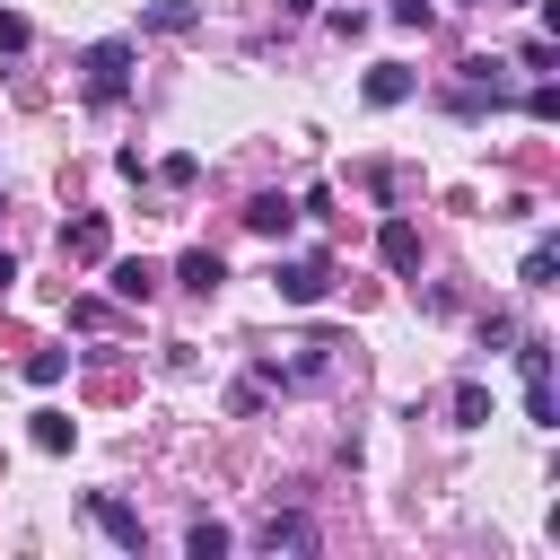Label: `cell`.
Instances as JSON below:
<instances>
[{"label": "cell", "mask_w": 560, "mask_h": 560, "mask_svg": "<svg viewBox=\"0 0 560 560\" xmlns=\"http://www.w3.org/2000/svg\"><path fill=\"white\" fill-rule=\"evenodd\" d=\"M271 289H280V306H324V289H332V262H324V254L271 262Z\"/></svg>", "instance_id": "6da1fadb"}, {"label": "cell", "mask_w": 560, "mask_h": 560, "mask_svg": "<svg viewBox=\"0 0 560 560\" xmlns=\"http://www.w3.org/2000/svg\"><path fill=\"white\" fill-rule=\"evenodd\" d=\"M79 70H88V96H96V105H114V96L131 88V44H122V35H114V44H88V61H79Z\"/></svg>", "instance_id": "7a4b0ae2"}, {"label": "cell", "mask_w": 560, "mask_h": 560, "mask_svg": "<svg viewBox=\"0 0 560 560\" xmlns=\"http://www.w3.org/2000/svg\"><path fill=\"white\" fill-rule=\"evenodd\" d=\"M516 359H525V420H534V429H551V350H542V341H525Z\"/></svg>", "instance_id": "3957f363"}, {"label": "cell", "mask_w": 560, "mask_h": 560, "mask_svg": "<svg viewBox=\"0 0 560 560\" xmlns=\"http://www.w3.org/2000/svg\"><path fill=\"white\" fill-rule=\"evenodd\" d=\"M61 254H70V262H105V254H114V228L88 210V219H70V228H61Z\"/></svg>", "instance_id": "277c9868"}, {"label": "cell", "mask_w": 560, "mask_h": 560, "mask_svg": "<svg viewBox=\"0 0 560 560\" xmlns=\"http://www.w3.org/2000/svg\"><path fill=\"white\" fill-rule=\"evenodd\" d=\"M245 228H254V236H289V228H298V201H280V192H254V201H245Z\"/></svg>", "instance_id": "5b68a950"}, {"label": "cell", "mask_w": 560, "mask_h": 560, "mask_svg": "<svg viewBox=\"0 0 560 560\" xmlns=\"http://www.w3.org/2000/svg\"><path fill=\"white\" fill-rule=\"evenodd\" d=\"M376 254H385L394 271H420V228H411V219H385V228H376Z\"/></svg>", "instance_id": "8992f818"}, {"label": "cell", "mask_w": 560, "mask_h": 560, "mask_svg": "<svg viewBox=\"0 0 560 560\" xmlns=\"http://www.w3.org/2000/svg\"><path fill=\"white\" fill-rule=\"evenodd\" d=\"M175 280H184V289H192V298H210V289H219V280H228V262H219V254H210V245H192V254H184V262H175Z\"/></svg>", "instance_id": "52a82bcc"}, {"label": "cell", "mask_w": 560, "mask_h": 560, "mask_svg": "<svg viewBox=\"0 0 560 560\" xmlns=\"http://www.w3.org/2000/svg\"><path fill=\"white\" fill-rule=\"evenodd\" d=\"M359 96H368V105H402V96H411V70H402V61H376Z\"/></svg>", "instance_id": "ba28073f"}, {"label": "cell", "mask_w": 560, "mask_h": 560, "mask_svg": "<svg viewBox=\"0 0 560 560\" xmlns=\"http://www.w3.org/2000/svg\"><path fill=\"white\" fill-rule=\"evenodd\" d=\"M114 298L122 306H149L158 298V262H114Z\"/></svg>", "instance_id": "9c48e42d"}, {"label": "cell", "mask_w": 560, "mask_h": 560, "mask_svg": "<svg viewBox=\"0 0 560 560\" xmlns=\"http://www.w3.org/2000/svg\"><path fill=\"white\" fill-rule=\"evenodd\" d=\"M79 446V420L70 411H35V455H70Z\"/></svg>", "instance_id": "30bf717a"}, {"label": "cell", "mask_w": 560, "mask_h": 560, "mask_svg": "<svg viewBox=\"0 0 560 560\" xmlns=\"http://www.w3.org/2000/svg\"><path fill=\"white\" fill-rule=\"evenodd\" d=\"M88 516H96V525H105V534H114L122 551H140V516H131L122 499H88Z\"/></svg>", "instance_id": "8fae6325"}, {"label": "cell", "mask_w": 560, "mask_h": 560, "mask_svg": "<svg viewBox=\"0 0 560 560\" xmlns=\"http://www.w3.org/2000/svg\"><path fill=\"white\" fill-rule=\"evenodd\" d=\"M18 376H26V385H61V376H70V350H26Z\"/></svg>", "instance_id": "7c38bea8"}, {"label": "cell", "mask_w": 560, "mask_h": 560, "mask_svg": "<svg viewBox=\"0 0 560 560\" xmlns=\"http://www.w3.org/2000/svg\"><path fill=\"white\" fill-rule=\"evenodd\" d=\"M140 26L149 35H192V9L184 0H158V9H140Z\"/></svg>", "instance_id": "4fadbf2b"}, {"label": "cell", "mask_w": 560, "mask_h": 560, "mask_svg": "<svg viewBox=\"0 0 560 560\" xmlns=\"http://www.w3.org/2000/svg\"><path fill=\"white\" fill-rule=\"evenodd\" d=\"M306 542H315L306 516H271V525H262V551H306Z\"/></svg>", "instance_id": "5bb4252c"}, {"label": "cell", "mask_w": 560, "mask_h": 560, "mask_svg": "<svg viewBox=\"0 0 560 560\" xmlns=\"http://www.w3.org/2000/svg\"><path fill=\"white\" fill-rule=\"evenodd\" d=\"M184 551H192V560H219V551H228V525H219V516H192Z\"/></svg>", "instance_id": "9a60e30c"}, {"label": "cell", "mask_w": 560, "mask_h": 560, "mask_svg": "<svg viewBox=\"0 0 560 560\" xmlns=\"http://www.w3.org/2000/svg\"><path fill=\"white\" fill-rule=\"evenodd\" d=\"M490 420V394L481 385H455V429H481Z\"/></svg>", "instance_id": "2e32d148"}, {"label": "cell", "mask_w": 560, "mask_h": 560, "mask_svg": "<svg viewBox=\"0 0 560 560\" xmlns=\"http://www.w3.org/2000/svg\"><path fill=\"white\" fill-rule=\"evenodd\" d=\"M26 44H35V26H26L18 9H0V52H26Z\"/></svg>", "instance_id": "e0dca14e"}, {"label": "cell", "mask_w": 560, "mask_h": 560, "mask_svg": "<svg viewBox=\"0 0 560 560\" xmlns=\"http://www.w3.org/2000/svg\"><path fill=\"white\" fill-rule=\"evenodd\" d=\"M158 175H166V184H175V192H192V184H201V158H166V166H158Z\"/></svg>", "instance_id": "ac0fdd59"}, {"label": "cell", "mask_w": 560, "mask_h": 560, "mask_svg": "<svg viewBox=\"0 0 560 560\" xmlns=\"http://www.w3.org/2000/svg\"><path fill=\"white\" fill-rule=\"evenodd\" d=\"M306 9H315V0H280V18H306Z\"/></svg>", "instance_id": "d6986e66"}, {"label": "cell", "mask_w": 560, "mask_h": 560, "mask_svg": "<svg viewBox=\"0 0 560 560\" xmlns=\"http://www.w3.org/2000/svg\"><path fill=\"white\" fill-rule=\"evenodd\" d=\"M9 280H18V262H9V254H0V289H9Z\"/></svg>", "instance_id": "ffe728a7"}]
</instances>
